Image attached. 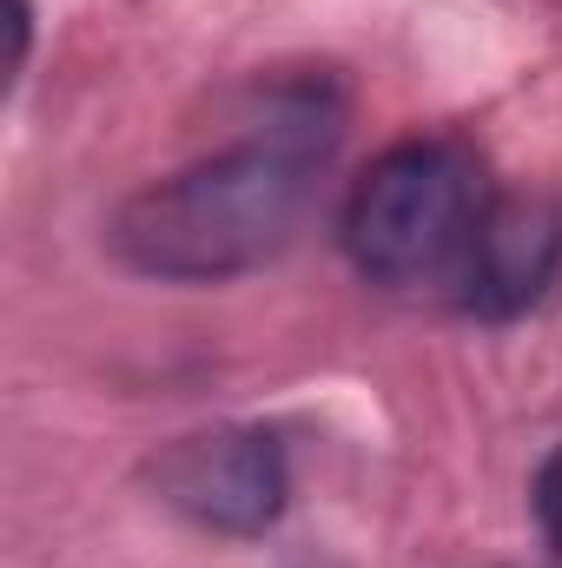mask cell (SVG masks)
Returning <instances> with one entry per match:
<instances>
[{
    "label": "cell",
    "instance_id": "cell-1",
    "mask_svg": "<svg viewBox=\"0 0 562 568\" xmlns=\"http://www.w3.org/2000/svg\"><path fill=\"white\" fill-rule=\"evenodd\" d=\"M344 133V100L324 73H304L272 93L245 140L212 159H192L172 179L140 185L113 212V258L140 278L219 284L279 258L311 212L318 172Z\"/></svg>",
    "mask_w": 562,
    "mask_h": 568
},
{
    "label": "cell",
    "instance_id": "cell-2",
    "mask_svg": "<svg viewBox=\"0 0 562 568\" xmlns=\"http://www.w3.org/2000/svg\"><path fill=\"white\" fill-rule=\"evenodd\" d=\"M490 185L456 140H404L378 152L344 199L338 239L351 265L391 291H450L463 284L470 245L483 232Z\"/></svg>",
    "mask_w": 562,
    "mask_h": 568
},
{
    "label": "cell",
    "instance_id": "cell-3",
    "mask_svg": "<svg viewBox=\"0 0 562 568\" xmlns=\"http://www.w3.org/2000/svg\"><path fill=\"white\" fill-rule=\"evenodd\" d=\"M159 503L212 536H265L291 503V456L279 429L259 424H212L172 436L145 463Z\"/></svg>",
    "mask_w": 562,
    "mask_h": 568
},
{
    "label": "cell",
    "instance_id": "cell-4",
    "mask_svg": "<svg viewBox=\"0 0 562 568\" xmlns=\"http://www.w3.org/2000/svg\"><path fill=\"white\" fill-rule=\"evenodd\" d=\"M562 272V212L543 199H490L483 232L470 245V265L456 284V304L470 317H523L530 304L550 297Z\"/></svg>",
    "mask_w": 562,
    "mask_h": 568
},
{
    "label": "cell",
    "instance_id": "cell-5",
    "mask_svg": "<svg viewBox=\"0 0 562 568\" xmlns=\"http://www.w3.org/2000/svg\"><path fill=\"white\" fill-rule=\"evenodd\" d=\"M530 503H536V529H543V542L562 556V443L543 456V469H536V483H530Z\"/></svg>",
    "mask_w": 562,
    "mask_h": 568
}]
</instances>
